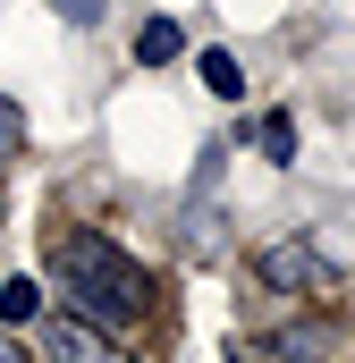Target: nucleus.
I'll list each match as a JSON object with an SVG mask.
<instances>
[{
    "label": "nucleus",
    "mask_w": 355,
    "mask_h": 363,
    "mask_svg": "<svg viewBox=\"0 0 355 363\" xmlns=\"http://www.w3.org/2000/svg\"><path fill=\"white\" fill-rule=\"evenodd\" d=\"M51 279L85 304V321H110V330H127V321L153 313V279L136 271L102 228H60L51 237Z\"/></svg>",
    "instance_id": "nucleus-1"
},
{
    "label": "nucleus",
    "mask_w": 355,
    "mask_h": 363,
    "mask_svg": "<svg viewBox=\"0 0 355 363\" xmlns=\"http://www.w3.org/2000/svg\"><path fill=\"white\" fill-rule=\"evenodd\" d=\"M43 355L51 363H136V355H119L93 321H43Z\"/></svg>",
    "instance_id": "nucleus-2"
},
{
    "label": "nucleus",
    "mask_w": 355,
    "mask_h": 363,
    "mask_svg": "<svg viewBox=\"0 0 355 363\" xmlns=\"http://www.w3.org/2000/svg\"><path fill=\"white\" fill-rule=\"evenodd\" d=\"M263 279L271 287H330V262L313 245H263Z\"/></svg>",
    "instance_id": "nucleus-3"
},
{
    "label": "nucleus",
    "mask_w": 355,
    "mask_h": 363,
    "mask_svg": "<svg viewBox=\"0 0 355 363\" xmlns=\"http://www.w3.org/2000/svg\"><path fill=\"white\" fill-rule=\"evenodd\" d=\"M136 60H144V68H170V60H178V26H170V17H153V26L136 34Z\"/></svg>",
    "instance_id": "nucleus-4"
},
{
    "label": "nucleus",
    "mask_w": 355,
    "mask_h": 363,
    "mask_svg": "<svg viewBox=\"0 0 355 363\" xmlns=\"http://www.w3.org/2000/svg\"><path fill=\"white\" fill-rule=\"evenodd\" d=\"M203 85L220 93V101H237V93H246V68H237V51H203Z\"/></svg>",
    "instance_id": "nucleus-5"
},
{
    "label": "nucleus",
    "mask_w": 355,
    "mask_h": 363,
    "mask_svg": "<svg viewBox=\"0 0 355 363\" xmlns=\"http://www.w3.org/2000/svg\"><path fill=\"white\" fill-rule=\"evenodd\" d=\"M34 313H43V287L34 279H9L0 287V321H34Z\"/></svg>",
    "instance_id": "nucleus-6"
},
{
    "label": "nucleus",
    "mask_w": 355,
    "mask_h": 363,
    "mask_svg": "<svg viewBox=\"0 0 355 363\" xmlns=\"http://www.w3.org/2000/svg\"><path fill=\"white\" fill-rule=\"evenodd\" d=\"M263 161H296V118H288V110L263 118Z\"/></svg>",
    "instance_id": "nucleus-7"
},
{
    "label": "nucleus",
    "mask_w": 355,
    "mask_h": 363,
    "mask_svg": "<svg viewBox=\"0 0 355 363\" xmlns=\"http://www.w3.org/2000/svg\"><path fill=\"white\" fill-rule=\"evenodd\" d=\"M17 144H26V118H17V101H9V93H0V161H9V152H17Z\"/></svg>",
    "instance_id": "nucleus-8"
},
{
    "label": "nucleus",
    "mask_w": 355,
    "mask_h": 363,
    "mask_svg": "<svg viewBox=\"0 0 355 363\" xmlns=\"http://www.w3.org/2000/svg\"><path fill=\"white\" fill-rule=\"evenodd\" d=\"M0 363H26V355H17V338H0Z\"/></svg>",
    "instance_id": "nucleus-9"
}]
</instances>
